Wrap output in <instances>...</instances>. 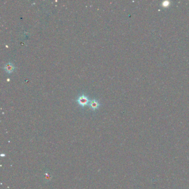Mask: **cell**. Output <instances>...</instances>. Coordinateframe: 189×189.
Listing matches in <instances>:
<instances>
[{
    "label": "cell",
    "mask_w": 189,
    "mask_h": 189,
    "mask_svg": "<svg viewBox=\"0 0 189 189\" xmlns=\"http://www.w3.org/2000/svg\"><path fill=\"white\" fill-rule=\"evenodd\" d=\"M76 101L79 104V105L82 106V107H84L85 106L88 105L89 104V102H90L89 101L88 97L84 94L80 95L79 97L78 98V99L76 100Z\"/></svg>",
    "instance_id": "obj_1"
},
{
    "label": "cell",
    "mask_w": 189,
    "mask_h": 189,
    "mask_svg": "<svg viewBox=\"0 0 189 189\" xmlns=\"http://www.w3.org/2000/svg\"><path fill=\"white\" fill-rule=\"evenodd\" d=\"M14 65L11 62H9L6 63L4 67H3V69L4 70L8 73H11L13 72V71L14 70Z\"/></svg>",
    "instance_id": "obj_2"
},
{
    "label": "cell",
    "mask_w": 189,
    "mask_h": 189,
    "mask_svg": "<svg viewBox=\"0 0 189 189\" xmlns=\"http://www.w3.org/2000/svg\"><path fill=\"white\" fill-rule=\"evenodd\" d=\"M89 105L90 107V108L93 110H96L97 109H98L99 107L100 106V104L96 99H93L89 102Z\"/></svg>",
    "instance_id": "obj_3"
}]
</instances>
